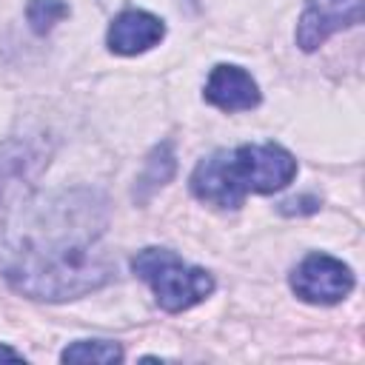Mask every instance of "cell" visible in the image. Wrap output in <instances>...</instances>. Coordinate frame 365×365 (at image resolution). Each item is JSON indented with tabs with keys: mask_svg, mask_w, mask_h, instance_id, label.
Returning <instances> with one entry per match:
<instances>
[{
	"mask_svg": "<svg viewBox=\"0 0 365 365\" xmlns=\"http://www.w3.org/2000/svg\"><path fill=\"white\" fill-rule=\"evenodd\" d=\"M103 214L94 194H63L37 205L20 240L11 242L6 279L31 299H74L111 279V262L100 251Z\"/></svg>",
	"mask_w": 365,
	"mask_h": 365,
	"instance_id": "cell-1",
	"label": "cell"
},
{
	"mask_svg": "<svg viewBox=\"0 0 365 365\" xmlns=\"http://www.w3.org/2000/svg\"><path fill=\"white\" fill-rule=\"evenodd\" d=\"M131 271L151 285L157 305H163L171 314L202 302L214 291V279L208 271L182 262L168 248H143L131 259Z\"/></svg>",
	"mask_w": 365,
	"mask_h": 365,
	"instance_id": "cell-2",
	"label": "cell"
},
{
	"mask_svg": "<svg viewBox=\"0 0 365 365\" xmlns=\"http://www.w3.org/2000/svg\"><path fill=\"white\" fill-rule=\"evenodd\" d=\"M228 174L242 197L251 191L271 194L297 177V160L277 143L240 145L237 151H228Z\"/></svg>",
	"mask_w": 365,
	"mask_h": 365,
	"instance_id": "cell-3",
	"label": "cell"
},
{
	"mask_svg": "<svg viewBox=\"0 0 365 365\" xmlns=\"http://www.w3.org/2000/svg\"><path fill=\"white\" fill-rule=\"evenodd\" d=\"M291 288L299 299L317 305H334L354 288V274L345 262L328 254H308L291 274Z\"/></svg>",
	"mask_w": 365,
	"mask_h": 365,
	"instance_id": "cell-4",
	"label": "cell"
},
{
	"mask_svg": "<svg viewBox=\"0 0 365 365\" xmlns=\"http://www.w3.org/2000/svg\"><path fill=\"white\" fill-rule=\"evenodd\" d=\"M362 20V0H305L297 26V46L302 51L319 48L331 34Z\"/></svg>",
	"mask_w": 365,
	"mask_h": 365,
	"instance_id": "cell-5",
	"label": "cell"
},
{
	"mask_svg": "<svg viewBox=\"0 0 365 365\" xmlns=\"http://www.w3.org/2000/svg\"><path fill=\"white\" fill-rule=\"evenodd\" d=\"M165 37V26L160 17L143 11V9H128L114 17L108 26L106 43L114 54H140L151 46H157Z\"/></svg>",
	"mask_w": 365,
	"mask_h": 365,
	"instance_id": "cell-6",
	"label": "cell"
},
{
	"mask_svg": "<svg viewBox=\"0 0 365 365\" xmlns=\"http://www.w3.org/2000/svg\"><path fill=\"white\" fill-rule=\"evenodd\" d=\"M205 100L222 111H248L259 103L254 77L240 66H214L205 83Z\"/></svg>",
	"mask_w": 365,
	"mask_h": 365,
	"instance_id": "cell-7",
	"label": "cell"
},
{
	"mask_svg": "<svg viewBox=\"0 0 365 365\" xmlns=\"http://www.w3.org/2000/svg\"><path fill=\"white\" fill-rule=\"evenodd\" d=\"M191 191L197 200L217 205V208H240L242 205V194L237 191V185L231 182L228 174V151H214L211 157H205L194 174H191Z\"/></svg>",
	"mask_w": 365,
	"mask_h": 365,
	"instance_id": "cell-8",
	"label": "cell"
},
{
	"mask_svg": "<svg viewBox=\"0 0 365 365\" xmlns=\"http://www.w3.org/2000/svg\"><path fill=\"white\" fill-rule=\"evenodd\" d=\"M63 362H97V365H106V362H120L123 359V348L117 342H108V339H80L74 345H68L63 354H60Z\"/></svg>",
	"mask_w": 365,
	"mask_h": 365,
	"instance_id": "cell-9",
	"label": "cell"
},
{
	"mask_svg": "<svg viewBox=\"0 0 365 365\" xmlns=\"http://www.w3.org/2000/svg\"><path fill=\"white\" fill-rule=\"evenodd\" d=\"M66 14H68V6L63 0H29V6H26V17L37 34H46Z\"/></svg>",
	"mask_w": 365,
	"mask_h": 365,
	"instance_id": "cell-10",
	"label": "cell"
},
{
	"mask_svg": "<svg viewBox=\"0 0 365 365\" xmlns=\"http://www.w3.org/2000/svg\"><path fill=\"white\" fill-rule=\"evenodd\" d=\"M0 359H23V354H17L14 348H6V345H0Z\"/></svg>",
	"mask_w": 365,
	"mask_h": 365,
	"instance_id": "cell-11",
	"label": "cell"
}]
</instances>
